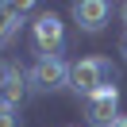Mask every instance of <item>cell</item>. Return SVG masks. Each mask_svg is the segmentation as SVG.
Masks as SVG:
<instances>
[{
	"mask_svg": "<svg viewBox=\"0 0 127 127\" xmlns=\"http://www.w3.org/2000/svg\"><path fill=\"white\" fill-rule=\"evenodd\" d=\"M27 81H31L39 93H54V89H65V85H69V65H65L62 58H39Z\"/></svg>",
	"mask_w": 127,
	"mask_h": 127,
	"instance_id": "cell-1",
	"label": "cell"
},
{
	"mask_svg": "<svg viewBox=\"0 0 127 127\" xmlns=\"http://www.w3.org/2000/svg\"><path fill=\"white\" fill-rule=\"evenodd\" d=\"M31 27H35V46H39V54L54 58L58 50H62V39H65V27H62V19H58L54 12H46V16H39Z\"/></svg>",
	"mask_w": 127,
	"mask_h": 127,
	"instance_id": "cell-2",
	"label": "cell"
},
{
	"mask_svg": "<svg viewBox=\"0 0 127 127\" xmlns=\"http://www.w3.org/2000/svg\"><path fill=\"white\" fill-rule=\"evenodd\" d=\"M116 108H119V89L104 85L96 89L93 96H89V119H93V127H116Z\"/></svg>",
	"mask_w": 127,
	"mask_h": 127,
	"instance_id": "cell-3",
	"label": "cell"
},
{
	"mask_svg": "<svg viewBox=\"0 0 127 127\" xmlns=\"http://www.w3.org/2000/svg\"><path fill=\"white\" fill-rule=\"evenodd\" d=\"M69 89L93 96L96 89H100V62H96V58H81V62H73V65H69Z\"/></svg>",
	"mask_w": 127,
	"mask_h": 127,
	"instance_id": "cell-4",
	"label": "cell"
},
{
	"mask_svg": "<svg viewBox=\"0 0 127 127\" xmlns=\"http://www.w3.org/2000/svg\"><path fill=\"white\" fill-rule=\"evenodd\" d=\"M73 19H77L85 31H100L108 23V4L104 0H77L73 4Z\"/></svg>",
	"mask_w": 127,
	"mask_h": 127,
	"instance_id": "cell-5",
	"label": "cell"
},
{
	"mask_svg": "<svg viewBox=\"0 0 127 127\" xmlns=\"http://www.w3.org/2000/svg\"><path fill=\"white\" fill-rule=\"evenodd\" d=\"M23 96H27V81H23V73L12 65L8 81H4V89H0V104H4V108H19Z\"/></svg>",
	"mask_w": 127,
	"mask_h": 127,
	"instance_id": "cell-6",
	"label": "cell"
},
{
	"mask_svg": "<svg viewBox=\"0 0 127 127\" xmlns=\"http://www.w3.org/2000/svg\"><path fill=\"white\" fill-rule=\"evenodd\" d=\"M19 16H23V12H19V4H0V50H4V46H8V39H12V35H16V19Z\"/></svg>",
	"mask_w": 127,
	"mask_h": 127,
	"instance_id": "cell-7",
	"label": "cell"
},
{
	"mask_svg": "<svg viewBox=\"0 0 127 127\" xmlns=\"http://www.w3.org/2000/svg\"><path fill=\"white\" fill-rule=\"evenodd\" d=\"M0 127H23V123H19V112L0 104Z\"/></svg>",
	"mask_w": 127,
	"mask_h": 127,
	"instance_id": "cell-8",
	"label": "cell"
},
{
	"mask_svg": "<svg viewBox=\"0 0 127 127\" xmlns=\"http://www.w3.org/2000/svg\"><path fill=\"white\" fill-rule=\"evenodd\" d=\"M8 73H12V65H0V89H4V81H8Z\"/></svg>",
	"mask_w": 127,
	"mask_h": 127,
	"instance_id": "cell-9",
	"label": "cell"
},
{
	"mask_svg": "<svg viewBox=\"0 0 127 127\" xmlns=\"http://www.w3.org/2000/svg\"><path fill=\"white\" fill-rule=\"evenodd\" d=\"M119 50H123V58H127V31H123V42H119Z\"/></svg>",
	"mask_w": 127,
	"mask_h": 127,
	"instance_id": "cell-10",
	"label": "cell"
},
{
	"mask_svg": "<svg viewBox=\"0 0 127 127\" xmlns=\"http://www.w3.org/2000/svg\"><path fill=\"white\" fill-rule=\"evenodd\" d=\"M116 127H127V116H119V119H116Z\"/></svg>",
	"mask_w": 127,
	"mask_h": 127,
	"instance_id": "cell-11",
	"label": "cell"
},
{
	"mask_svg": "<svg viewBox=\"0 0 127 127\" xmlns=\"http://www.w3.org/2000/svg\"><path fill=\"white\" fill-rule=\"evenodd\" d=\"M123 23H127V4H123Z\"/></svg>",
	"mask_w": 127,
	"mask_h": 127,
	"instance_id": "cell-12",
	"label": "cell"
}]
</instances>
